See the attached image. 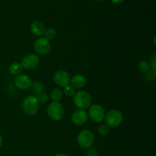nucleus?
I'll use <instances>...</instances> for the list:
<instances>
[{
	"instance_id": "nucleus-1",
	"label": "nucleus",
	"mask_w": 156,
	"mask_h": 156,
	"mask_svg": "<svg viewBox=\"0 0 156 156\" xmlns=\"http://www.w3.org/2000/svg\"><path fill=\"white\" fill-rule=\"evenodd\" d=\"M92 98L89 93L85 91H79L73 95V102L78 108L81 110L87 109L91 105Z\"/></svg>"
},
{
	"instance_id": "nucleus-2",
	"label": "nucleus",
	"mask_w": 156,
	"mask_h": 156,
	"mask_svg": "<svg viewBox=\"0 0 156 156\" xmlns=\"http://www.w3.org/2000/svg\"><path fill=\"white\" fill-rule=\"evenodd\" d=\"M39 105L40 104L37 97L34 95H28L23 100L22 109L27 115L34 116L38 112Z\"/></svg>"
},
{
	"instance_id": "nucleus-3",
	"label": "nucleus",
	"mask_w": 156,
	"mask_h": 156,
	"mask_svg": "<svg viewBox=\"0 0 156 156\" xmlns=\"http://www.w3.org/2000/svg\"><path fill=\"white\" fill-rule=\"evenodd\" d=\"M104 119L107 126L109 127H117L123 122V116L120 111L113 109L105 114Z\"/></svg>"
},
{
	"instance_id": "nucleus-4",
	"label": "nucleus",
	"mask_w": 156,
	"mask_h": 156,
	"mask_svg": "<svg viewBox=\"0 0 156 156\" xmlns=\"http://www.w3.org/2000/svg\"><path fill=\"white\" fill-rule=\"evenodd\" d=\"M47 115L51 120L59 121L64 116V108L59 102L53 101L47 107Z\"/></svg>"
},
{
	"instance_id": "nucleus-5",
	"label": "nucleus",
	"mask_w": 156,
	"mask_h": 156,
	"mask_svg": "<svg viewBox=\"0 0 156 156\" xmlns=\"http://www.w3.org/2000/svg\"><path fill=\"white\" fill-rule=\"evenodd\" d=\"M94 136L92 132L83 129L77 136V143L83 149H89L94 143Z\"/></svg>"
},
{
	"instance_id": "nucleus-6",
	"label": "nucleus",
	"mask_w": 156,
	"mask_h": 156,
	"mask_svg": "<svg viewBox=\"0 0 156 156\" xmlns=\"http://www.w3.org/2000/svg\"><path fill=\"white\" fill-rule=\"evenodd\" d=\"M88 108L89 109H88V116L93 122L100 123L105 118V109L100 105L94 104V105H91Z\"/></svg>"
},
{
	"instance_id": "nucleus-7",
	"label": "nucleus",
	"mask_w": 156,
	"mask_h": 156,
	"mask_svg": "<svg viewBox=\"0 0 156 156\" xmlns=\"http://www.w3.org/2000/svg\"><path fill=\"white\" fill-rule=\"evenodd\" d=\"M39 62V58L37 55L34 53H28L21 59V65L23 69H25L27 70H32L38 66Z\"/></svg>"
},
{
	"instance_id": "nucleus-8",
	"label": "nucleus",
	"mask_w": 156,
	"mask_h": 156,
	"mask_svg": "<svg viewBox=\"0 0 156 156\" xmlns=\"http://www.w3.org/2000/svg\"><path fill=\"white\" fill-rule=\"evenodd\" d=\"M34 50L38 54L44 55L48 54L49 52L50 51V41L45 37H40L36 40L34 44Z\"/></svg>"
},
{
	"instance_id": "nucleus-9",
	"label": "nucleus",
	"mask_w": 156,
	"mask_h": 156,
	"mask_svg": "<svg viewBox=\"0 0 156 156\" xmlns=\"http://www.w3.org/2000/svg\"><path fill=\"white\" fill-rule=\"evenodd\" d=\"M53 81L60 87H66L70 84L71 78L69 73L65 70H58L53 76Z\"/></svg>"
},
{
	"instance_id": "nucleus-10",
	"label": "nucleus",
	"mask_w": 156,
	"mask_h": 156,
	"mask_svg": "<svg viewBox=\"0 0 156 156\" xmlns=\"http://www.w3.org/2000/svg\"><path fill=\"white\" fill-rule=\"evenodd\" d=\"M31 79L28 76L24 74H20L15 79V84L17 88L21 90L28 89L31 85Z\"/></svg>"
},
{
	"instance_id": "nucleus-11",
	"label": "nucleus",
	"mask_w": 156,
	"mask_h": 156,
	"mask_svg": "<svg viewBox=\"0 0 156 156\" xmlns=\"http://www.w3.org/2000/svg\"><path fill=\"white\" fill-rule=\"evenodd\" d=\"M88 114L84 110H77L72 115V121L77 126L83 125L88 121Z\"/></svg>"
},
{
	"instance_id": "nucleus-12",
	"label": "nucleus",
	"mask_w": 156,
	"mask_h": 156,
	"mask_svg": "<svg viewBox=\"0 0 156 156\" xmlns=\"http://www.w3.org/2000/svg\"><path fill=\"white\" fill-rule=\"evenodd\" d=\"M30 30L33 34L35 36L41 37L44 34L46 31V27L44 23L40 21H34L30 24Z\"/></svg>"
},
{
	"instance_id": "nucleus-13",
	"label": "nucleus",
	"mask_w": 156,
	"mask_h": 156,
	"mask_svg": "<svg viewBox=\"0 0 156 156\" xmlns=\"http://www.w3.org/2000/svg\"><path fill=\"white\" fill-rule=\"evenodd\" d=\"M71 85L74 88H83L86 84V78L82 75H76L73 79L70 81Z\"/></svg>"
},
{
	"instance_id": "nucleus-14",
	"label": "nucleus",
	"mask_w": 156,
	"mask_h": 156,
	"mask_svg": "<svg viewBox=\"0 0 156 156\" xmlns=\"http://www.w3.org/2000/svg\"><path fill=\"white\" fill-rule=\"evenodd\" d=\"M30 88H31V91L33 92L34 96H37L38 94L42 93L44 91V85H43L42 82H41L40 81H34V82H32Z\"/></svg>"
},
{
	"instance_id": "nucleus-15",
	"label": "nucleus",
	"mask_w": 156,
	"mask_h": 156,
	"mask_svg": "<svg viewBox=\"0 0 156 156\" xmlns=\"http://www.w3.org/2000/svg\"><path fill=\"white\" fill-rule=\"evenodd\" d=\"M9 72H10L11 74L14 75V76H18V75L21 74V73L22 72L23 68L21 66V63L19 62H14L12 65L9 66Z\"/></svg>"
},
{
	"instance_id": "nucleus-16",
	"label": "nucleus",
	"mask_w": 156,
	"mask_h": 156,
	"mask_svg": "<svg viewBox=\"0 0 156 156\" xmlns=\"http://www.w3.org/2000/svg\"><path fill=\"white\" fill-rule=\"evenodd\" d=\"M62 98V91L60 88H55L51 92V99L54 102H59Z\"/></svg>"
},
{
	"instance_id": "nucleus-17",
	"label": "nucleus",
	"mask_w": 156,
	"mask_h": 156,
	"mask_svg": "<svg viewBox=\"0 0 156 156\" xmlns=\"http://www.w3.org/2000/svg\"><path fill=\"white\" fill-rule=\"evenodd\" d=\"M44 34L46 36L45 38H47L48 41H50V40H53V38H55L56 35V31L53 27H50L47 30H46Z\"/></svg>"
},
{
	"instance_id": "nucleus-18",
	"label": "nucleus",
	"mask_w": 156,
	"mask_h": 156,
	"mask_svg": "<svg viewBox=\"0 0 156 156\" xmlns=\"http://www.w3.org/2000/svg\"><path fill=\"white\" fill-rule=\"evenodd\" d=\"M139 69L142 73H147L149 69H150V65L149 62L146 60H143L140 62L139 64Z\"/></svg>"
},
{
	"instance_id": "nucleus-19",
	"label": "nucleus",
	"mask_w": 156,
	"mask_h": 156,
	"mask_svg": "<svg viewBox=\"0 0 156 156\" xmlns=\"http://www.w3.org/2000/svg\"><path fill=\"white\" fill-rule=\"evenodd\" d=\"M63 92L66 96L67 97H73L75 94V88H73L72 85H67V86L64 87Z\"/></svg>"
},
{
	"instance_id": "nucleus-20",
	"label": "nucleus",
	"mask_w": 156,
	"mask_h": 156,
	"mask_svg": "<svg viewBox=\"0 0 156 156\" xmlns=\"http://www.w3.org/2000/svg\"><path fill=\"white\" fill-rule=\"evenodd\" d=\"M146 77L149 82H153L155 80L156 78V70L149 69L147 73H146Z\"/></svg>"
},
{
	"instance_id": "nucleus-21",
	"label": "nucleus",
	"mask_w": 156,
	"mask_h": 156,
	"mask_svg": "<svg viewBox=\"0 0 156 156\" xmlns=\"http://www.w3.org/2000/svg\"><path fill=\"white\" fill-rule=\"evenodd\" d=\"M37 99L39 104H44L48 101V95L46 93L42 92L40 94H38L37 97Z\"/></svg>"
},
{
	"instance_id": "nucleus-22",
	"label": "nucleus",
	"mask_w": 156,
	"mask_h": 156,
	"mask_svg": "<svg viewBox=\"0 0 156 156\" xmlns=\"http://www.w3.org/2000/svg\"><path fill=\"white\" fill-rule=\"evenodd\" d=\"M109 132V126H107L106 124L101 125L98 129V133L101 136H106Z\"/></svg>"
},
{
	"instance_id": "nucleus-23",
	"label": "nucleus",
	"mask_w": 156,
	"mask_h": 156,
	"mask_svg": "<svg viewBox=\"0 0 156 156\" xmlns=\"http://www.w3.org/2000/svg\"><path fill=\"white\" fill-rule=\"evenodd\" d=\"M150 66H152V69H156V53H154L153 55L150 58Z\"/></svg>"
},
{
	"instance_id": "nucleus-24",
	"label": "nucleus",
	"mask_w": 156,
	"mask_h": 156,
	"mask_svg": "<svg viewBox=\"0 0 156 156\" xmlns=\"http://www.w3.org/2000/svg\"><path fill=\"white\" fill-rule=\"evenodd\" d=\"M87 155H88V156H98L97 150L94 149H89L87 152Z\"/></svg>"
},
{
	"instance_id": "nucleus-25",
	"label": "nucleus",
	"mask_w": 156,
	"mask_h": 156,
	"mask_svg": "<svg viewBox=\"0 0 156 156\" xmlns=\"http://www.w3.org/2000/svg\"><path fill=\"white\" fill-rule=\"evenodd\" d=\"M112 2L115 3V4H120V3L123 2H124V0H111Z\"/></svg>"
},
{
	"instance_id": "nucleus-26",
	"label": "nucleus",
	"mask_w": 156,
	"mask_h": 156,
	"mask_svg": "<svg viewBox=\"0 0 156 156\" xmlns=\"http://www.w3.org/2000/svg\"><path fill=\"white\" fill-rule=\"evenodd\" d=\"M2 143H3V140H2V137L0 136V147L2 146Z\"/></svg>"
},
{
	"instance_id": "nucleus-27",
	"label": "nucleus",
	"mask_w": 156,
	"mask_h": 156,
	"mask_svg": "<svg viewBox=\"0 0 156 156\" xmlns=\"http://www.w3.org/2000/svg\"><path fill=\"white\" fill-rule=\"evenodd\" d=\"M54 156H68V155H65V154L60 153V154H56V155H55Z\"/></svg>"
},
{
	"instance_id": "nucleus-28",
	"label": "nucleus",
	"mask_w": 156,
	"mask_h": 156,
	"mask_svg": "<svg viewBox=\"0 0 156 156\" xmlns=\"http://www.w3.org/2000/svg\"><path fill=\"white\" fill-rule=\"evenodd\" d=\"M94 1H101V0H94Z\"/></svg>"
},
{
	"instance_id": "nucleus-29",
	"label": "nucleus",
	"mask_w": 156,
	"mask_h": 156,
	"mask_svg": "<svg viewBox=\"0 0 156 156\" xmlns=\"http://www.w3.org/2000/svg\"><path fill=\"white\" fill-rule=\"evenodd\" d=\"M146 156H153V155H146Z\"/></svg>"
}]
</instances>
